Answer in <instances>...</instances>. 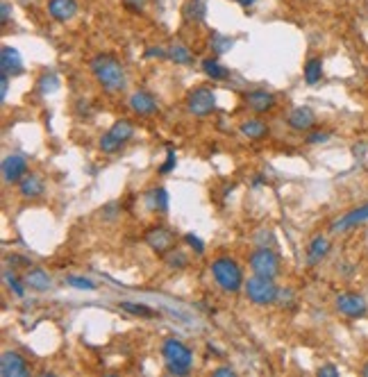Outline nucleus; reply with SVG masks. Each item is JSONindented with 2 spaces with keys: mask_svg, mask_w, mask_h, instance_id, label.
<instances>
[{
  "mask_svg": "<svg viewBox=\"0 0 368 377\" xmlns=\"http://www.w3.org/2000/svg\"><path fill=\"white\" fill-rule=\"evenodd\" d=\"M89 71L96 77V82L100 84V89L105 91V94H121V91L128 87L125 68L114 55L100 53L96 57H91Z\"/></svg>",
  "mask_w": 368,
  "mask_h": 377,
  "instance_id": "obj_1",
  "label": "nucleus"
},
{
  "mask_svg": "<svg viewBox=\"0 0 368 377\" xmlns=\"http://www.w3.org/2000/svg\"><path fill=\"white\" fill-rule=\"evenodd\" d=\"M210 271H212V278L216 282V287L225 291V293H239L244 291V284H246V278H244V271L237 264V259L232 257H216L212 264H210Z\"/></svg>",
  "mask_w": 368,
  "mask_h": 377,
  "instance_id": "obj_2",
  "label": "nucleus"
},
{
  "mask_svg": "<svg viewBox=\"0 0 368 377\" xmlns=\"http://www.w3.org/2000/svg\"><path fill=\"white\" fill-rule=\"evenodd\" d=\"M162 357H164V366L168 375H189L193 366V352L187 344H182L180 339L168 337L162 344Z\"/></svg>",
  "mask_w": 368,
  "mask_h": 377,
  "instance_id": "obj_3",
  "label": "nucleus"
},
{
  "mask_svg": "<svg viewBox=\"0 0 368 377\" xmlns=\"http://www.w3.org/2000/svg\"><path fill=\"white\" fill-rule=\"evenodd\" d=\"M244 291H246V298L257 307L275 305L278 302V295H280V287L275 284V280L261 278V275L248 278L246 284H244Z\"/></svg>",
  "mask_w": 368,
  "mask_h": 377,
  "instance_id": "obj_4",
  "label": "nucleus"
},
{
  "mask_svg": "<svg viewBox=\"0 0 368 377\" xmlns=\"http://www.w3.org/2000/svg\"><path fill=\"white\" fill-rule=\"evenodd\" d=\"M248 266L252 271V275H261L271 280L280 275V257L273 248L266 246H257V250H252V255L248 257Z\"/></svg>",
  "mask_w": 368,
  "mask_h": 377,
  "instance_id": "obj_5",
  "label": "nucleus"
},
{
  "mask_svg": "<svg viewBox=\"0 0 368 377\" xmlns=\"http://www.w3.org/2000/svg\"><path fill=\"white\" fill-rule=\"evenodd\" d=\"M216 109V94L212 87H195L187 96V111L191 116H210Z\"/></svg>",
  "mask_w": 368,
  "mask_h": 377,
  "instance_id": "obj_6",
  "label": "nucleus"
},
{
  "mask_svg": "<svg viewBox=\"0 0 368 377\" xmlns=\"http://www.w3.org/2000/svg\"><path fill=\"white\" fill-rule=\"evenodd\" d=\"M335 310L346 316V318H364L368 314V302L364 295L352 293V291H343L337 295L335 300Z\"/></svg>",
  "mask_w": 368,
  "mask_h": 377,
  "instance_id": "obj_7",
  "label": "nucleus"
},
{
  "mask_svg": "<svg viewBox=\"0 0 368 377\" xmlns=\"http://www.w3.org/2000/svg\"><path fill=\"white\" fill-rule=\"evenodd\" d=\"M144 241H146L148 248L155 250L157 255H166V253H171V250L175 248V234L164 225H153V227H148V230H146Z\"/></svg>",
  "mask_w": 368,
  "mask_h": 377,
  "instance_id": "obj_8",
  "label": "nucleus"
},
{
  "mask_svg": "<svg viewBox=\"0 0 368 377\" xmlns=\"http://www.w3.org/2000/svg\"><path fill=\"white\" fill-rule=\"evenodd\" d=\"M0 170H3V180L7 185H18V182L26 177L28 170V159L23 155H7L0 164Z\"/></svg>",
  "mask_w": 368,
  "mask_h": 377,
  "instance_id": "obj_9",
  "label": "nucleus"
},
{
  "mask_svg": "<svg viewBox=\"0 0 368 377\" xmlns=\"http://www.w3.org/2000/svg\"><path fill=\"white\" fill-rule=\"evenodd\" d=\"M368 221V202L366 204H359V207H355L350 212H346L343 216H339V219L330 225V232L332 234H341V232H348L352 230V227H357L362 223Z\"/></svg>",
  "mask_w": 368,
  "mask_h": 377,
  "instance_id": "obj_10",
  "label": "nucleus"
},
{
  "mask_svg": "<svg viewBox=\"0 0 368 377\" xmlns=\"http://www.w3.org/2000/svg\"><path fill=\"white\" fill-rule=\"evenodd\" d=\"M0 373H3V377H28L30 366H28V361L23 359V355H18V352L5 350L3 357H0Z\"/></svg>",
  "mask_w": 368,
  "mask_h": 377,
  "instance_id": "obj_11",
  "label": "nucleus"
},
{
  "mask_svg": "<svg viewBox=\"0 0 368 377\" xmlns=\"http://www.w3.org/2000/svg\"><path fill=\"white\" fill-rule=\"evenodd\" d=\"M128 105H130V109L136 114V116H153V114L159 111L157 98L151 94V91H146V89L134 91V94L130 96V100H128Z\"/></svg>",
  "mask_w": 368,
  "mask_h": 377,
  "instance_id": "obj_12",
  "label": "nucleus"
},
{
  "mask_svg": "<svg viewBox=\"0 0 368 377\" xmlns=\"http://www.w3.org/2000/svg\"><path fill=\"white\" fill-rule=\"evenodd\" d=\"M244 102H246V107L250 111H255V114H269V111L275 109V96L266 89L248 91V94L244 96Z\"/></svg>",
  "mask_w": 368,
  "mask_h": 377,
  "instance_id": "obj_13",
  "label": "nucleus"
},
{
  "mask_svg": "<svg viewBox=\"0 0 368 377\" xmlns=\"http://www.w3.org/2000/svg\"><path fill=\"white\" fill-rule=\"evenodd\" d=\"M286 123H289V128L296 132H309L316 128V114L312 107H296L289 111V116H286Z\"/></svg>",
  "mask_w": 368,
  "mask_h": 377,
  "instance_id": "obj_14",
  "label": "nucleus"
},
{
  "mask_svg": "<svg viewBox=\"0 0 368 377\" xmlns=\"http://www.w3.org/2000/svg\"><path fill=\"white\" fill-rule=\"evenodd\" d=\"M45 193V182L39 173H28L18 182V196L26 200H37Z\"/></svg>",
  "mask_w": 368,
  "mask_h": 377,
  "instance_id": "obj_15",
  "label": "nucleus"
},
{
  "mask_svg": "<svg viewBox=\"0 0 368 377\" xmlns=\"http://www.w3.org/2000/svg\"><path fill=\"white\" fill-rule=\"evenodd\" d=\"M77 14V0H48V16L57 23H68Z\"/></svg>",
  "mask_w": 368,
  "mask_h": 377,
  "instance_id": "obj_16",
  "label": "nucleus"
},
{
  "mask_svg": "<svg viewBox=\"0 0 368 377\" xmlns=\"http://www.w3.org/2000/svg\"><path fill=\"white\" fill-rule=\"evenodd\" d=\"M330 248H332V244H330V239L325 236V234H316L312 241H309V246H307V264L309 266H318L320 261H323L328 255H330Z\"/></svg>",
  "mask_w": 368,
  "mask_h": 377,
  "instance_id": "obj_17",
  "label": "nucleus"
},
{
  "mask_svg": "<svg viewBox=\"0 0 368 377\" xmlns=\"http://www.w3.org/2000/svg\"><path fill=\"white\" fill-rule=\"evenodd\" d=\"M0 71L11 75V77L23 73V60H21V53L16 48L3 45V50H0Z\"/></svg>",
  "mask_w": 368,
  "mask_h": 377,
  "instance_id": "obj_18",
  "label": "nucleus"
},
{
  "mask_svg": "<svg viewBox=\"0 0 368 377\" xmlns=\"http://www.w3.org/2000/svg\"><path fill=\"white\" fill-rule=\"evenodd\" d=\"M146 207L151 209L153 214H164L168 209V191L164 187H153L146 191L144 196Z\"/></svg>",
  "mask_w": 368,
  "mask_h": 377,
  "instance_id": "obj_19",
  "label": "nucleus"
},
{
  "mask_svg": "<svg viewBox=\"0 0 368 377\" xmlns=\"http://www.w3.org/2000/svg\"><path fill=\"white\" fill-rule=\"evenodd\" d=\"M239 130L244 136H248L250 141H261V139H266L269 136V125L266 121H261V119H246L244 123L239 125Z\"/></svg>",
  "mask_w": 368,
  "mask_h": 377,
  "instance_id": "obj_20",
  "label": "nucleus"
},
{
  "mask_svg": "<svg viewBox=\"0 0 368 377\" xmlns=\"http://www.w3.org/2000/svg\"><path fill=\"white\" fill-rule=\"evenodd\" d=\"M26 284H28V289L32 291H37V293H43V291H48L53 287V280L48 275V271H43V268H30L26 273Z\"/></svg>",
  "mask_w": 368,
  "mask_h": 377,
  "instance_id": "obj_21",
  "label": "nucleus"
},
{
  "mask_svg": "<svg viewBox=\"0 0 368 377\" xmlns=\"http://www.w3.org/2000/svg\"><path fill=\"white\" fill-rule=\"evenodd\" d=\"M200 66H202V73L210 77V80H214V82H221V80L229 77L227 68L221 62H218V60H214V57H207V60H202Z\"/></svg>",
  "mask_w": 368,
  "mask_h": 377,
  "instance_id": "obj_22",
  "label": "nucleus"
},
{
  "mask_svg": "<svg viewBox=\"0 0 368 377\" xmlns=\"http://www.w3.org/2000/svg\"><path fill=\"white\" fill-rule=\"evenodd\" d=\"M303 75H305L307 84H318L320 77H323V60H320V57H309L305 62Z\"/></svg>",
  "mask_w": 368,
  "mask_h": 377,
  "instance_id": "obj_23",
  "label": "nucleus"
},
{
  "mask_svg": "<svg viewBox=\"0 0 368 377\" xmlns=\"http://www.w3.org/2000/svg\"><path fill=\"white\" fill-rule=\"evenodd\" d=\"M168 60L173 64H180V66H189V64H193V53L189 50V45L178 41V43L168 45Z\"/></svg>",
  "mask_w": 368,
  "mask_h": 377,
  "instance_id": "obj_24",
  "label": "nucleus"
},
{
  "mask_svg": "<svg viewBox=\"0 0 368 377\" xmlns=\"http://www.w3.org/2000/svg\"><path fill=\"white\" fill-rule=\"evenodd\" d=\"M109 134H114L121 143H128L132 136H134V125L130 119H119V121H114V125L107 130Z\"/></svg>",
  "mask_w": 368,
  "mask_h": 377,
  "instance_id": "obj_25",
  "label": "nucleus"
},
{
  "mask_svg": "<svg viewBox=\"0 0 368 377\" xmlns=\"http://www.w3.org/2000/svg\"><path fill=\"white\" fill-rule=\"evenodd\" d=\"M205 16H207L205 0H187V5H184V18L191 23H202Z\"/></svg>",
  "mask_w": 368,
  "mask_h": 377,
  "instance_id": "obj_26",
  "label": "nucleus"
},
{
  "mask_svg": "<svg viewBox=\"0 0 368 377\" xmlns=\"http://www.w3.org/2000/svg\"><path fill=\"white\" fill-rule=\"evenodd\" d=\"M3 280H5V284H7V289L14 293L16 298H23V295H26V287H28V284H26V280L21 282L14 271L7 268V271L3 273Z\"/></svg>",
  "mask_w": 368,
  "mask_h": 377,
  "instance_id": "obj_27",
  "label": "nucleus"
},
{
  "mask_svg": "<svg viewBox=\"0 0 368 377\" xmlns=\"http://www.w3.org/2000/svg\"><path fill=\"white\" fill-rule=\"evenodd\" d=\"M164 261H166V266H168L171 271H182V268H187L189 257H187V253H182V250L173 248L171 253L164 255Z\"/></svg>",
  "mask_w": 368,
  "mask_h": 377,
  "instance_id": "obj_28",
  "label": "nucleus"
},
{
  "mask_svg": "<svg viewBox=\"0 0 368 377\" xmlns=\"http://www.w3.org/2000/svg\"><path fill=\"white\" fill-rule=\"evenodd\" d=\"M123 146H125V143H121V141L117 139V136L109 134V132H105V134H102L100 139H98V148H100V151L105 153V155H114V153H119Z\"/></svg>",
  "mask_w": 368,
  "mask_h": 377,
  "instance_id": "obj_29",
  "label": "nucleus"
},
{
  "mask_svg": "<svg viewBox=\"0 0 368 377\" xmlns=\"http://www.w3.org/2000/svg\"><path fill=\"white\" fill-rule=\"evenodd\" d=\"M210 43H212V50H214L216 55H223V53H227V50L234 45V39L225 37V34H221V32H214L212 39H210Z\"/></svg>",
  "mask_w": 368,
  "mask_h": 377,
  "instance_id": "obj_30",
  "label": "nucleus"
},
{
  "mask_svg": "<svg viewBox=\"0 0 368 377\" xmlns=\"http://www.w3.org/2000/svg\"><path fill=\"white\" fill-rule=\"evenodd\" d=\"M121 310H123V312H128V314H132V316H144V318L155 316V312L151 310V307L136 305V302H128V300H123V302H121Z\"/></svg>",
  "mask_w": 368,
  "mask_h": 377,
  "instance_id": "obj_31",
  "label": "nucleus"
},
{
  "mask_svg": "<svg viewBox=\"0 0 368 377\" xmlns=\"http://www.w3.org/2000/svg\"><path fill=\"white\" fill-rule=\"evenodd\" d=\"M66 284L77 291H94L96 289V284L85 275H66Z\"/></svg>",
  "mask_w": 368,
  "mask_h": 377,
  "instance_id": "obj_32",
  "label": "nucleus"
},
{
  "mask_svg": "<svg viewBox=\"0 0 368 377\" xmlns=\"http://www.w3.org/2000/svg\"><path fill=\"white\" fill-rule=\"evenodd\" d=\"M37 87H39L41 94H53V91L60 87V77H57L55 73H43V75L39 77Z\"/></svg>",
  "mask_w": 368,
  "mask_h": 377,
  "instance_id": "obj_33",
  "label": "nucleus"
},
{
  "mask_svg": "<svg viewBox=\"0 0 368 377\" xmlns=\"http://www.w3.org/2000/svg\"><path fill=\"white\" fill-rule=\"evenodd\" d=\"M330 139V132H320V130H309L307 132V143L309 146H318V143H325Z\"/></svg>",
  "mask_w": 368,
  "mask_h": 377,
  "instance_id": "obj_34",
  "label": "nucleus"
},
{
  "mask_svg": "<svg viewBox=\"0 0 368 377\" xmlns=\"http://www.w3.org/2000/svg\"><path fill=\"white\" fill-rule=\"evenodd\" d=\"M175 164H178V155H175V151H168V153H166V162H164L162 166H159V173H162V175H168L171 170L175 168Z\"/></svg>",
  "mask_w": 368,
  "mask_h": 377,
  "instance_id": "obj_35",
  "label": "nucleus"
},
{
  "mask_svg": "<svg viewBox=\"0 0 368 377\" xmlns=\"http://www.w3.org/2000/svg\"><path fill=\"white\" fill-rule=\"evenodd\" d=\"M184 241L189 244V248H193V253H195V255H205V244H202L195 234H191V232H189V234H184Z\"/></svg>",
  "mask_w": 368,
  "mask_h": 377,
  "instance_id": "obj_36",
  "label": "nucleus"
},
{
  "mask_svg": "<svg viewBox=\"0 0 368 377\" xmlns=\"http://www.w3.org/2000/svg\"><path fill=\"white\" fill-rule=\"evenodd\" d=\"M146 57H148V60H153V57H157V60H164V57H168V48H164V45H151V48L146 50Z\"/></svg>",
  "mask_w": 368,
  "mask_h": 377,
  "instance_id": "obj_37",
  "label": "nucleus"
},
{
  "mask_svg": "<svg viewBox=\"0 0 368 377\" xmlns=\"http://www.w3.org/2000/svg\"><path fill=\"white\" fill-rule=\"evenodd\" d=\"M100 214H102V219H105V221H114L119 216V204L109 202V204H105V207L100 209Z\"/></svg>",
  "mask_w": 368,
  "mask_h": 377,
  "instance_id": "obj_38",
  "label": "nucleus"
},
{
  "mask_svg": "<svg viewBox=\"0 0 368 377\" xmlns=\"http://www.w3.org/2000/svg\"><path fill=\"white\" fill-rule=\"evenodd\" d=\"M9 77L11 75H7V73H3L0 71V100H7V91H9Z\"/></svg>",
  "mask_w": 368,
  "mask_h": 377,
  "instance_id": "obj_39",
  "label": "nucleus"
},
{
  "mask_svg": "<svg viewBox=\"0 0 368 377\" xmlns=\"http://www.w3.org/2000/svg\"><path fill=\"white\" fill-rule=\"evenodd\" d=\"M11 18V5L7 0H3V5H0V21H3V26H7Z\"/></svg>",
  "mask_w": 368,
  "mask_h": 377,
  "instance_id": "obj_40",
  "label": "nucleus"
},
{
  "mask_svg": "<svg viewBox=\"0 0 368 377\" xmlns=\"http://www.w3.org/2000/svg\"><path fill=\"white\" fill-rule=\"evenodd\" d=\"M318 375L320 377H339V368L337 366H320Z\"/></svg>",
  "mask_w": 368,
  "mask_h": 377,
  "instance_id": "obj_41",
  "label": "nucleus"
},
{
  "mask_svg": "<svg viewBox=\"0 0 368 377\" xmlns=\"http://www.w3.org/2000/svg\"><path fill=\"white\" fill-rule=\"evenodd\" d=\"M123 3L128 5L130 9H136V11H139V9H144V5L148 3V0H123Z\"/></svg>",
  "mask_w": 368,
  "mask_h": 377,
  "instance_id": "obj_42",
  "label": "nucleus"
},
{
  "mask_svg": "<svg viewBox=\"0 0 368 377\" xmlns=\"http://www.w3.org/2000/svg\"><path fill=\"white\" fill-rule=\"evenodd\" d=\"M212 375H216V377H221V375H229V377H232V375H234V368H229V366L214 368V371H212Z\"/></svg>",
  "mask_w": 368,
  "mask_h": 377,
  "instance_id": "obj_43",
  "label": "nucleus"
},
{
  "mask_svg": "<svg viewBox=\"0 0 368 377\" xmlns=\"http://www.w3.org/2000/svg\"><path fill=\"white\" fill-rule=\"evenodd\" d=\"M234 3H237V5H241V7H246V9H248V7H252V5H255V3H257V0H234Z\"/></svg>",
  "mask_w": 368,
  "mask_h": 377,
  "instance_id": "obj_44",
  "label": "nucleus"
},
{
  "mask_svg": "<svg viewBox=\"0 0 368 377\" xmlns=\"http://www.w3.org/2000/svg\"><path fill=\"white\" fill-rule=\"evenodd\" d=\"M362 375H364V377H368V361H366L364 366H362Z\"/></svg>",
  "mask_w": 368,
  "mask_h": 377,
  "instance_id": "obj_45",
  "label": "nucleus"
}]
</instances>
